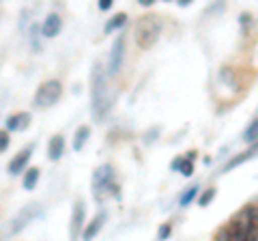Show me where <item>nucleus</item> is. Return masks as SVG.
Returning a JSON list of instances; mask_svg holds the SVG:
<instances>
[{
    "instance_id": "ddd939ff",
    "label": "nucleus",
    "mask_w": 258,
    "mask_h": 241,
    "mask_svg": "<svg viewBox=\"0 0 258 241\" xmlns=\"http://www.w3.org/2000/svg\"><path fill=\"white\" fill-rule=\"evenodd\" d=\"M88 134H91V130H88L86 125H82V127H80V130L76 132V138H74V149H76V151H80V149L84 147V142L88 140Z\"/></svg>"
},
{
    "instance_id": "aec40b11",
    "label": "nucleus",
    "mask_w": 258,
    "mask_h": 241,
    "mask_svg": "<svg viewBox=\"0 0 258 241\" xmlns=\"http://www.w3.org/2000/svg\"><path fill=\"white\" fill-rule=\"evenodd\" d=\"M198 194V186H194V188H189L187 192H185V194L181 196V205L185 207V205H189L191 203V200H194V196H196Z\"/></svg>"
},
{
    "instance_id": "a878e982",
    "label": "nucleus",
    "mask_w": 258,
    "mask_h": 241,
    "mask_svg": "<svg viewBox=\"0 0 258 241\" xmlns=\"http://www.w3.org/2000/svg\"><path fill=\"white\" fill-rule=\"evenodd\" d=\"M138 3H140L142 7H151L153 3H155V0H138Z\"/></svg>"
},
{
    "instance_id": "0eeeda50",
    "label": "nucleus",
    "mask_w": 258,
    "mask_h": 241,
    "mask_svg": "<svg viewBox=\"0 0 258 241\" xmlns=\"http://www.w3.org/2000/svg\"><path fill=\"white\" fill-rule=\"evenodd\" d=\"M60 28H62V22H60V15H56V13L47 15L45 22H43V26H41L43 37H56L60 33Z\"/></svg>"
},
{
    "instance_id": "bb28decb",
    "label": "nucleus",
    "mask_w": 258,
    "mask_h": 241,
    "mask_svg": "<svg viewBox=\"0 0 258 241\" xmlns=\"http://www.w3.org/2000/svg\"><path fill=\"white\" fill-rule=\"evenodd\" d=\"M179 5H183V7H187V5H191V0H179Z\"/></svg>"
},
{
    "instance_id": "1a4fd4ad",
    "label": "nucleus",
    "mask_w": 258,
    "mask_h": 241,
    "mask_svg": "<svg viewBox=\"0 0 258 241\" xmlns=\"http://www.w3.org/2000/svg\"><path fill=\"white\" fill-rule=\"evenodd\" d=\"M30 153H32V149H26V151H22V153L15 155L11 159V164H9V172L11 174H20L22 170H26V164H28V159H30Z\"/></svg>"
},
{
    "instance_id": "4468645a",
    "label": "nucleus",
    "mask_w": 258,
    "mask_h": 241,
    "mask_svg": "<svg viewBox=\"0 0 258 241\" xmlns=\"http://www.w3.org/2000/svg\"><path fill=\"white\" fill-rule=\"evenodd\" d=\"M37 181H39V168H28L26 176H24V188H26V190H35Z\"/></svg>"
},
{
    "instance_id": "412c9836",
    "label": "nucleus",
    "mask_w": 258,
    "mask_h": 241,
    "mask_svg": "<svg viewBox=\"0 0 258 241\" xmlns=\"http://www.w3.org/2000/svg\"><path fill=\"white\" fill-rule=\"evenodd\" d=\"M9 149V130H0V153Z\"/></svg>"
},
{
    "instance_id": "39448f33",
    "label": "nucleus",
    "mask_w": 258,
    "mask_h": 241,
    "mask_svg": "<svg viewBox=\"0 0 258 241\" xmlns=\"http://www.w3.org/2000/svg\"><path fill=\"white\" fill-rule=\"evenodd\" d=\"M112 176H114V170H112V166H108V164L95 170V174H93V192L99 198H101V192L103 190H110Z\"/></svg>"
},
{
    "instance_id": "5701e85b",
    "label": "nucleus",
    "mask_w": 258,
    "mask_h": 241,
    "mask_svg": "<svg viewBox=\"0 0 258 241\" xmlns=\"http://www.w3.org/2000/svg\"><path fill=\"white\" fill-rule=\"evenodd\" d=\"M168 235H170V224H164V226L159 228V232H157V237L159 239H166Z\"/></svg>"
},
{
    "instance_id": "f8f14e48",
    "label": "nucleus",
    "mask_w": 258,
    "mask_h": 241,
    "mask_svg": "<svg viewBox=\"0 0 258 241\" xmlns=\"http://www.w3.org/2000/svg\"><path fill=\"white\" fill-rule=\"evenodd\" d=\"M256 153H258V140H256V144H254V147L249 149V151H245V153H241L239 157H235V159H232V162H228V164H226V168H224V170H232V168H237L239 164L247 162L249 157H254Z\"/></svg>"
},
{
    "instance_id": "f3484780",
    "label": "nucleus",
    "mask_w": 258,
    "mask_h": 241,
    "mask_svg": "<svg viewBox=\"0 0 258 241\" xmlns=\"http://www.w3.org/2000/svg\"><path fill=\"white\" fill-rule=\"evenodd\" d=\"M243 140H245V142H256V140H258V118L252 120V125H249L247 130H245Z\"/></svg>"
},
{
    "instance_id": "6ab92c4d",
    "label": "nucleus",
    "mask_w": 258,
    "mask_h": 241,
    "mask_svg": "<svg viewBox=\"0 0 258 241\" xmlns=\"http://www.w3.org/2000/svg\"><path fill=\"white\" fill-rule=\"evenodd\" d=\"M179 172H183V176H191V172H194V164H191V159H189V157H187V159L183 157V162H181V166H179Z\"/></svg>"
},
{
    "instance_id": "7ed1b4c3",
    "label": "nucleus",
    "mask_w": 258,
    "mask_h": 241,
    "mask_svg": "<svg viewBox=\"0 0 258 241\" xmlns=\"http://www.w3.org/2000/svg\"><path fill=\"white\" fill-rule=\"evenodd\" d=\"M161 33V26L155 18H144L138 22V26H136V41L142 50H149V47L157 41V37Z\"/></svg>"
},
{
    "instance_id": "a211bd4d",
    "label": "nucleus",
    "mask_w": 258,
    "mask_h": 241,
    "mask_svg": "<svg viewBox=\"0 0 258 241\" xmlns=\"http://www.w3.org/2000/svg\"><path fill=\"white\" fill-rule=\"evenodd\" d=\"M213 198H215V188H209L207 192H203V194H200V198H198V205H200V207H207V205L211 203Z\"/></svg>"
},
{
    "instance_id": "9b49d317",
    "label": "nucleus",
    "mask_w": 258,
    "mask_h": 241,
    "mask_svg": "<svg viewBox=\"0 0 258 241\" xmlns=\"http://www.w3.org/2000/svg\"><path fill=\"white\" fill-rule=\"evenodd\" d=\"M62 151H64V140H62V136H54V138L50 140V147H47V153H50L52 162H56V159L62 157Z\"/></svg>"
},
{
    "instance_id": "20e7f679",
    "label": "nucleus",
    "mask_w": 258,
    "mask_h": 241,
    "mask_svg": "<svg viewBox=\"0 0 258 241\" xmlns=\"http://www.w3.org/2000/svg\"><path fill=\"white\" fill-rule=\"evenodd\" d=\"M60 95H62L60 80H47V82L39 86V91L35 95V103L39 108H50L60 99Z\"/></svg>"
},
{
    "instance_id": "9d476101",
    "label": "nucleus",
    "mask_w": 258,
    "mask_h": 241,
    "mask_svg": "<svg viewBox=\"0 0 258 241\" xmlns=\"http://www.w3.org/2000/svg\"><path fill=\"white\" fill-rule=\"evenodd\" d=\"M30 123V114L26 112H20V114H13L7 118V130L9 132H15V130H24V127H28Z\"/></svg>"
},
{
    "instance_id": "6e6552de",
    "label": "nucleus",
    "mask_w": 258,
    "mask_h": 241,
    "mask_svg": "<svg viewBox=\"0 0 258 241\" xmlns=\"http://www.w3.org/2000/svg\"><path fill=\"white\" fill-rule=\"evenodd\" d=\"M82 224H84V205L82 203H76L74 207V215H71V237H78L80 230H82Z\"/></svg>"
},
{
    "instance_id": "f03ea898",
    "label": "nucleus",
    "mask_w": 258,
    "mask_h": 241,
    "mask_svg": "<svg viewBox=\"0 0 258 241\" xmlns=\"http://www.w3.org/2000/svg\"><path fill=\"white\" fill-rule=\"evenodd\" d=\"M254 230H256V222L249 218L247 209H243V211H241L237 218L228 224V226L217 232V239H237V241H243L247 237H252Z\"/></svg>"
},
{
    "instance_id": "b1692460",
    "label": "nucleus",
    "mask_w": 258,
    "mask_h": 241,
    "mask_svg": "<svg viewBox=\"0 0 258 241\" xmlns=\"http://www.w3.org/2000/svg\"><path fill=\"white\" fill-rule=\"evenodd\" d=\"M112 5H114V0H99V9L101 11H108Z\"/></svg>"
},
{
    "instance_id": "423d86ee",
    "label": "nucleus",
    "mask_w": 258,
    "mask_h": 241,
    "mask_svg": "<svg viewBox=\"0 0 258 241\" xmlns=\"http://www.w3.org/2000/svg\"><path fill=\"white\" fill-rule=\"evenodd\" d=\"M123 56H125V37H118L110 54V74H118L120 65H123Z\"/></svg>"
},
{
    "instance_id": "4be33fe9",
    "label": "nucleus",
    "mask_w": 258,
    "mask_h": 241,
    "mask_svg": "<svg viewBox=\"0 0 258 241\" xmlns=\"http://www.w3.org/2000/svg\"><path fill=\"white\" fill-rule=\"evenodd\" d=\"M245 209H247L249 218H252L254 222H258V205H249V207H245Z\"/></svg>"
},
{
    "instance_id": "dca6fc26",
    "label": "nucleus",
    "mask_w": 258,
    "mask_h": 241,
    "mask_svg": "<svg viewBox=\"0 0 258 241\" xmlns=\"http://www.w3.org/2000/svg\"><path fill=\"white\" fill-rule=\"evenodd\" d=\"M125 22H127V15H125V13H118L116 18H112V20L106 24V33H112V30L120 28V26H123Z\"/></svg>"
},
{
    "instance_id": "2eb2a0df",
    "label": "nucleus",
    "mask_w": 258,
    "mask_h": 241,
    "mask_svg": "<svg viewBox=\"0 0 258 241\" xmlns=\"http://www.w3.org/2000/svg\"><path fill=\"white\" fill-rule=\"evenodd\" d=\"M101 226H103V215H97V218L91 222V226L84 230V239H93L97 232L101 230Z\"/></svg>"
},
{
    "instance_id": "f257e3e1",
    "label": "nucleus",
    "mask_w": 258,
    "mask_h": 241,
    "mask_svg": "<svg viewBox=\"0 0 258 241\" xmlns=\"http://www.w3.org/2000/svg\"><path fill=\"white\" fill-rule=\"evenodd\" d=\"M110 110V95H108V84L103 78L101 65H95L93 69V114L97 118H103Z\"/></svg>"
},
{
    "instance_id": "393cba45",
    "label": "nucleus",
    "mask_w": 258,
    "mask_h": 241,
    "mask_svg": "<svg viewBox=\"0 0 258 241\" xmlns=\"http://www.w3.org/2000/svg\"><path fill=\"white\" fill-rule=\"evenodd\" d=\"M181 162H183V157H176L174 162H172V166H170V168H172L174 172H179V166H181Z\"/></svg>"
}]
</instances>
